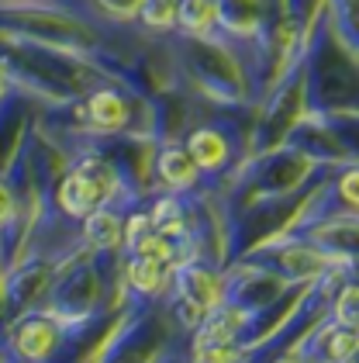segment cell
<instances>
[{
    "mask_svg": "<svg viewBox=\"0 0 359 363\" xmlns=\"http://www.w3.org/2000/svg\"><path fill=\"white\" fill-rule=\"evenodd\" d=\"M221 277L211 274L207 267H183L176 277V305L190 311V322H204L215 308L221 305Z\"/></svg>",
    "mask_w": 359,
    "mask_h": 363,
    "instance_id": "2",
    "label": "cell"
},
{
    "mask_svg": "<svg viewBox=\"0 0 359 363\" xmlns=\"http://www.w3.org/2000/svg\"><path fill=\"white\" fill-rule=\"evenodd\" d=\"M176 28H183L187 35H207L211 28H218V0H180Z\"/></svg>",
    "mask_w": 359,
    "mask_h": 363,
    "instance_id": "9",
    "label": "cell"
},
{
    "mask_svg": "<svg viewBox=\"0 0 359 363\" xmlns=\"http://www.w3.org/2000/svg\"><path fill=\"white\" fill-rule=\"evenodd\" d=\"M114 191H118L114 169L104 160H93L90 156V160H80L76 167L62 177V184H59V204H62V211L86 218L90 211L104 208L110 197H114Z\"/></svg>",
    "mask_w": 359,
    "mask_h": 363,
    "instance_id": "1",
    "label": "cell"
},
{
    "mask_svg": "<svg viewBox=\"0 0 359 363\" xmlns=\"http://www.w3.org/2000/svg\"><path fill=\"white\" fill-rule=\"evenodd\" d=\"M263 0H218V28L235 38H252L263 28Z\"/></svg>",
    "mask_w": 359,
    "mask_h": 363,
    "instance_id": "3",
    "label": "cell"
},
{
    "mask_svg": "<svg viewBox=\"0 0 359 363\" xmlns=\"http://www.w3.org/2000/svg\"><path fill=\"white\" fill-rule=\"evenodd\" d=\"M187 152H190V160L197 163V169H204V173H218L232 160V145H228V139L221 135L215 125L197 128L190 139H187Z\"/></svg>",
    "mask_w": 359,
    "mask_h": 363,
    "instance_id": "4",
    "label": "cell"
},
{
    "mask_svg": "<svg viewBox=\"0 0 359 363\" xmlns=\"http://www.w3.org/2000/svg\"><path fill=\"white\" fill-rule=\"evenodd\" d=\"M86 239L93 250H118L125 242V222L114 211H108V204H104V208L86 215Z\"/></svg>",
    "mask_w": 359,
    "mask_h": 363,
    "instance_id": "8",
    "label": "cell"
},
{
    "mask_svg": "<svg viewBox=\"0 0 359 363\" xmlns=\"http://www.w3.org/2000/svg\"><path fill=\"white\" fill-rule=\"evenodd\" d=\"M331 322L359 333V284H346L331 305Z\"/></svg>",
    "mask_w": 359,
    "mask_h": 363,
    "instance_id": "11",
    "label": "cell"
},
{
    "mask_svg": "<svg viewBox=\"0 0 359 363\" xmlns=\"http://www.w3.org/2000/svg\"><path fill=\"white\" fill-rule=\"evenodd\" d=\"M86 111H90V125L97 132H118L128 121V104H125V97L118 90H97V94H90Z\"/></svg>",
    "mask_w": 359,
    "mask_h": 363,
    "instance_id": "6",
    "label": "cell"
},
{
    "mask_svg": "<svg viewBox=\"0 0 359 363\" xmlns=\"http://www.w3.org/2000/svg\"><path fill=\"white\" fill-rule=\"evenodd\" d=\"M11 215H14V194H11V187L0 180V225L11 222Z\"/></svg>",
    "mask_w": 359,
    "mask_h": 363,
    "instance_id": "14",
    "label": "cell"
},
{
    "mask_svg": "<svg viewBox=\"0 0 359 363\" xmlns=\"http://www.w3.org/2000/svg\"><path fill=\"white\" fill-rule=\"evenodd\" d=\"M176 4H180V0H176Z\"/></svg>",
    "mask_w": 359,
    "mask_h": 363,
    "instance_id": "15",
    "label": "cell"
},
{
    "mask_svg": "<svg viewBox=\"0 0 359 363\" xmlns=\"http://www.w3.org/2000/svg\"><path fill=\"white\" fill-rule=\"evenodd\" d=\"M338 197H342V204H346V208L359 211V167L346 169V173L338 177Z\"/></svg>",
    "mask_w": 359,
    "mask_h": 363,
    "instance_id": "12",
    "label": "cell"
},
{
    "mask_svg": "<svg viewBox=\"0 0 359 363\" xmlns=\"http://www.w3.org/2000/svg\"><path fill=\"white\" fill-rule=\"evenodd\" d=\"M55 333L52 318H42V315H35V318H25L21 325H18V350H21V357H31V360H38V357H49V350L55 346Z\"/></svg>",
    "mask_w": 359,
    "mask_h": 363,
    "instance_id": "7",
    "label": "cell"
},
{
    "mask_svg": "<svg viewBox=\"0 0 359 363\" xmlns=\"http://www.w3.org/2000/svg\"><path fill=\"white\" fill-rule=\"evenodd\" d=\"M156 169L166 180V187H173V191H190L197 184V177H200V169L190 160L187 145H166L159 152V160H156Z\"/></svg>",
    "mask_w": 359,
    "mask_h": 363,
    "instance_id": "5",
    "label": "cell"
},
{
    "mask_svg": "<svg viewBox=\"0 0 359 363\" xmlns=\"http://www.w3.org/2000/svg\"><path fill=\"white\" fill-rule=\"evenodd\" d=\"M176 14H180V4L176 0H142V25L152 31H173L176 28Z\"/></svg>",
    "mask_w": 359,
    "mask_h": 363,
    "instance_id": "10",
    "label": "cell"
},
{
    "mask_svg": "<svg viewBox=\"0 0 359 363\" xmlns=\"http://www.w3.org/2000/svg\"><path fill=\"white\" fill-rule=\"evenodd\" d=\"M104 11H108L110 18H138V11H142V0H97Z\"/></svg>",
    "mask_w": 359,
    "mask_h": 363,
    "instance_id": "13",
    "label": "cell"
}]
</instances>
